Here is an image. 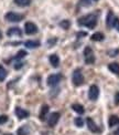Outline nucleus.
<instances>
[{"label":"nucleus","mask_w":119,"mask_h":135,"mask_svg":"<svg viewBox=\"0 0 119 135\" xmlns=\"http://www.w3.org/2000/svg\"><path fill=\"white\" fill-rule=\"evenodd\" d=\"M97 20H98L97 13H89V15L81 17L78 19V25L82 27L89 28V29H94L96 25H97Z\"/></svg>","instance_id":"obj_1"},{"label":"nucleus","mask_w":119,"mask_h":135,"mask_svg":"<svg viewBox=\"0 0 119 135\" xmlns=\"http://www.w3.org/2000/svg\"><path fill=\"white\" fill-rule=\"evenodd\" d=\"M72 82L75 86H81L84 83V75H83V72L81 69H76L74 72H73Z\"/></svg>","instance_id":"obj_2"},{"label":"nucleus","mask_w":119,"mask_h":135,"mask_svg":"<svg viewBox=\"0 0 119 135\" xmlns=\"http://www.w3.org/2000/svg\"><path fill=\"white\" fill-rule=\"evenodd\" d=\"M84 59L87 64H93L95 62V55L90 47H86L84 49Z\"/></svg>","instance_id":"obj_3"},{"label":"nucleus","mask_w":119,"mask_h":135,"mask_svg":"<svg viewBox=\"0 0 119 135\" xmlns=\"http://www.w3.org/2000/svg\"><path fill=\"white\" fill-rule=\"evenodd\" d=\"M4 19L9 22H20L23 19V15L13 12V11H9V12L4 16Z\"/></svg>","instance_id":"obj_4"},{"label":"nucleus","mask_w":119,"mask_h":135,"mask_svg":"<svg viewBox=\"0 0 119 135\" xmlns=\"http://www.w3.org/2000/svg\"><path fill=\"white\" fill-rule=\"evenodd\" d=\"M61 79H62V75L60 74V73H54V74H51L49 78H48V85L49 86H55V85H58V84L60 83L61 81Z\"/></svg>","instance_id":"obj_5"},{"label":"nucleus","mask_w":119,"mask_h":135,"mask_svg":"<svg viewBox=\"0 0 119 135\" xmlns=\"http://www.w3.org/2000/svg\"><path fill=\"white\" fill-rule=\"evenodd\" d=\"M38 27L35 23H33V22H27V23L24 25V32L27 33V35L29 36H32V35H35V33L38 32Z\"/></svg>","instance_id":"obj_6"},{"label":"nucleus","mask_w":119,"mask_h":135,"mask_svg":"<svg viewBox=\"0 0 119 135\" xmlns=\"http://www.w3.org/2000/svg\"><path fill=\"white\" fill-rule=\"evenodd\" d=\"M99 97V89L97 85H92L88 90V98L90 101H96Z\"/></svg>","instance_id":"obj_7"},{"label":"nucleus","mask_w":119,"mask_h":135,"mask_svg":"<svg viewBox=\"0 0 119 135\" xmlns=\"http://www.w3.org/2000/svg\"><path fill=\"white\" fill-rule=\"evenodd\" d=\"M60 120V113L58 112H53V113H51L48 117V124L50 127H54L56 124H58V122Z\"/></svg>","instance_id":"obj_8"},{"label":"nucleus","mask_w":119,"mask_h":135,"mask_svg":"<svg viewBox=\"0 0 119 135\" xmlns=\"http://www.w3.org/2000/svg\"><path fill=\"white\" fill-rule=\"evenodd\" d=\"M86 123H87V127L89 128L90 132H94V133H98L99 132L98 126L96 125V123L92 119H90V117H87V119H86Z\"/></svg>","instance_id":"obj_9"},{"label":"nucleus","mask_w":119,"mask_h":135,"mask_svg":"<svg viewBox=\"0 0 119 135\" xmlns=\"http://www.w3.org/2000/svg\"><path fill=\"white\" fill-rule=\"evenodd\" d=\"M15 115L18 119L20 120H23V119H27L29 116V112L24 109H21V108H17L15 109Z\"/></svg>","instance_id":"obj_10"},{"label":"nucleus","mask_w":119,"mask_h":135,"mask_svg":"<svg viewBox=\"0 0 119 135\" xmlns=\"http://www.w3.org/2000/svg\"><path fill=\"white\" fill-rule=\"evenodd\" d=\"M7 35L9 37H21L22 36V31L20 28L18 27H13V28H10V29L7 31Z\"/></svg>","instance_id":"obj_11"},{"label":"nucleus","mask_w":119,"mask_h":135,"mask_svg":"<svg viewBox=\"0 0 119 135\" xmlns=\"http://www.w3.org/2000/svg\"><path fill=\"white\" fill-rule=\"evenodd\" d=\"M116 16L114 15L112 11H109L108 15H107V18H106V26L107 28H112L114 27V21H115Z\"/></svg>","instance_id":"obj_12"},{"label":"nucleus","mask_w":119,"mask_h":135,"mask_svg":"<svg viewBox=\"0 0 119 135\" xmlns=\"http://www.w3.org/2000/svg\"><path fill=\"white\" fill-rule=\"evenodd\" d=\"M49 105L46 104H44L42 106V109H41V112H40V115H39V119L41 120V121H45V119H46V115L49 113Z\"/></svg>","instance_id":"obj_13"},{"label":"nucleus","mask_w":119,"mask_h":135,"mask_svg":"<svg viewBox=\"0 0 119 135\" xmlns=\"http://www.w3.org/2000/svg\"><path fill=\"white\" fill-rule=\"evenodd\" d=\"M49 60H50V63L52 64V66H54V68L59 66V64H60V58L56 54H51L49 57Z\"/></svg>","instance_id":"obj_14"},{"label":"nucleus","mask_w":119,"mask_h":135,"mask_svg":"<svg viewBox=\"0 0 119 135\" xmlns=\"http://www.w3.org/2000/svg\"><path fill=\"white\" fill-rule=\"evenodd\" d=\"M24 46L28 49H37V48L40 47V42L35 41V40H29V41L24 42Z\"/></svg>","instance_id":"obj_15"},{"label":"nucleus","mask_w":119,"mask_h":135,"mask_svg":"<svg viewBox=\"0 0 119 135\" xmlns=\"http://www.w3.org/2000/svg\"><path fill=\"white\" fill-rule=\"evenodd\" d=\"M108 125H109V127H114L116 125H119V117L117 115H111L109 117Z\"/></svg>","instance_id":"obj_16"},{"label":"nucleus","mask_w":119,"mask_h":135,"mask_svg":"<svg viewBox=\"0 0 119 135\" xmlns=\"http://www.w3.org/2000/svg\"><path fill=\"white\" fill-rule=\"evenodd\" d=\"M30 133V130L29 127H28L27 125H23L18 128V131H17V135H29Z\"/></svg>","instance_id":"obj_17"},{"label":"nucleus","mask_w":119,"mask_h":135,"mask_svg":"<svg viewBox=\"0 0 119 135\" xmlns=\"http://www.w3.org/2000/svg\"><path fill=\"white\" fill-rule=\"evenodd\" d=\"M72 109L74 110L76 113L78 114H83L84 112H85V109H84V106L82 104H78V103H75V104H73L72 105Z\"/></svg>","instance_id":"obj_18"},{"label":"nucleus","mask_w":119,"mask_h":135,"mask_svg":"<svg viewBox=\"0 0 119 135\" xmlns=\"http://www.w3.org/2000/svg\"><path fill=\"white\" fill-rule=\"evenodd\" d=\"M108 69H109V71H111L112 73H115V74H119V63H117V62L110 63V64L108 65Z\"/></svg>","instance_id":"obj_19"},{"label":"nucleus","mask_w":119,"mask_h":135,"mask_svg":"<svg viewBox=\"0 0 119 135\" xmlns=\"http://www.w3.org/2000/svg\"><path fill=\"white\" fill-rule=\"evenodd\" d=\"M14 3L19 7H28L31 3V0H14Z\"/></svg>","instance_id":"obj_20"},{"label":"nucleus","mask_w":119,"mask_h":135,"mask_svg":"<svg viewBox=\"0 0 119 135\" xmlns=\"http://www.w3.org/2000/svg\"><path fill=\"white\" fill-rule=\"evenodd\" d=\"M104 38L105 37L101 32H95L92 36V40L93 41H101V40H104Z\"/></svg>","instance_id":"obj_21"},{"label":"nucleus","mask_w":119,"mask_h":135,"mask_svg":"<svg viewBox=\"0 0 119 135\" xmlns=\"http://www.w3.org/2000/svg\"><path fill=\"white\" fill-rule=\"evenodd\" d=\"M7 70L4 69V68L0 64V82H2L6 80V78H7Z\"/></svg>","instance_id":"obj_22"},{"label":"nucleus","mask_w":119,"mask_h":135,"mask_svg":"<svg viewBox=\"0 0 119 135\" xmlns=\"http://www.w3.org/2000/svg\"><path fill=\"white\" fill-rule=\"evenodd\" d=\"M27 54H28L27 51H24V50H20V51L17 53V55L14 57V60H20V59H22V58H24Z\"/></svg>","instance_id":"obj_23"},{"label":"nucleus","mask_w":119,"mask_h":135,"mask_svg":"<svg viewBox=\"0 0 119 135\" xmlns=\"http://www.w3.org/2000/svg\"><path fill=\"white\" fill-rule=\"evenodd\" d=\"M60 26L63 28V29H69L71 27V22H70V20H63V21H61Z\"/></svg>","instance_id":"obj_24"},{"label":"nucleus","mask_w":119,"mask_h":135,"mask_svg":"<svg viewBox=\"0 0 119 135\" xmlns=\"http://www.w3.org/2000/svg\"><path fill=\"white\" fill-rule=\"evenodd\" d=\"M74 123H75V125L78 126V127H82L84 125V120L82 119V117H76V119L74 120Z\"/></svg>","instance_id":"obj_25"},{"label":"nucleus","mask_w":119,"mask_h":135,"mask_svg":"<svg viewBox=\"0 0 119 135\" xmlns=\"http://www.w3.org/2000/svg\"><path fill=\"white\" fill-rule=\"evenodd\" d=\"M114 28L119 32V18H115V21H114Z\"/></svg>","instance_id":"obj_26"},{"label":"nucleus","mask_w":119,"mask_h":135,"mask_svg":"<svg viewBox=\"0 0 119 135\" xmlns=\"http://www.w3.org/2000/svg\"><path fill=\"white\" fill-rule=\"evenodd\" d=\"M8 121V116L7 115H1L0 116V124H4Z\"/></svg>","instance_id":"obj_27"},{"label":"nucleus","mask_w":119,"mask_h":135,"mask_svg":"<svg viewBox=\"0 0 119 135\" xmlns=\"http://www.w3.org/2000/svg\"><path fill=\"white\" fill-rule=\"evenodd\" d=\"M79 3H81L82 6H86V7H88V6H90V0H81Z\"/></svg>","instance_id":"obj_28"},{"label":"nucleus","mask_w":119,"mask_h":135,"mask_svg":"<svg viewBox=\"0 0 119 135\" xmlns=\"http://www.w3.org/2000/svg\"><path fill=\"white\" fill-rule=\"evenodd\" d=\"M22 65H23V64H22L21 62H17V63L14 64V69H15V70H19V69H21V68H22Z\"/></svg>","instance_id":"obj_29"},{"label":"nucleus","mask_w":119,"mask_h":135,"mask_svg":"<svg viewBox=\"0 0 119 135\" xmlns=\"http://www.w3.org/2000/svg\"><path fill=\"white\" fill-rule=\"evenodd\" d=\"M115 103L116 105H119V92L116 93V97H115Z\"/></svg>","instance_id":"obj_30"},{"label":"nucleus","mask_w":119,"mask_h":135,"mask_svg":"<svg viewBox=\"0 0 119 135\" xmlns=\"http://www.w3.org/2000/svg\"><path fill=\"white\" fill-rule=\"evenodd\" d=\"M114 135H119V128H117V130L115 131V133H114Z\"/></svg>","instance_id":"obj_31"},{"label":"nucleus","mask_w":119,"mask_h":135,"mask_svg":"<svg viewBox=\"0 0 119 135\" xmlns=\"http://www.w3.org/2000/svg\"><path fill=\"white\" fill-rule=\"evenodd\" d=\"M1 37H2V33H1V31H0V39H1Z\"/></svg>","instance_id":"obj_32"},{"label":"nucleus","mask_w":119,"mask_h":135,"mask_svg":"<svg viewBox=\"0 0 119 135\" xmlns=\"http://www.w3.org/2000/svg\"><path fill=\"white\" fill-rule=\"evenodd\" d=\"M92 1H98V0H92Z\"/></svg>","instance_id":"obj_33"},{"label":"nucleus","mask_w":119,"mask_h":135,"mask_svg":"<svg viewBox=\"0 0 119 135\" xmlns=\"http://www.w3.org/2000/svg\"><path fill=\"white\" fill-rule=\"evenodd\" d=\"M7 135H10V134H7Z\"/></svg>","instance_id":"obj_34"}]
</instances>
